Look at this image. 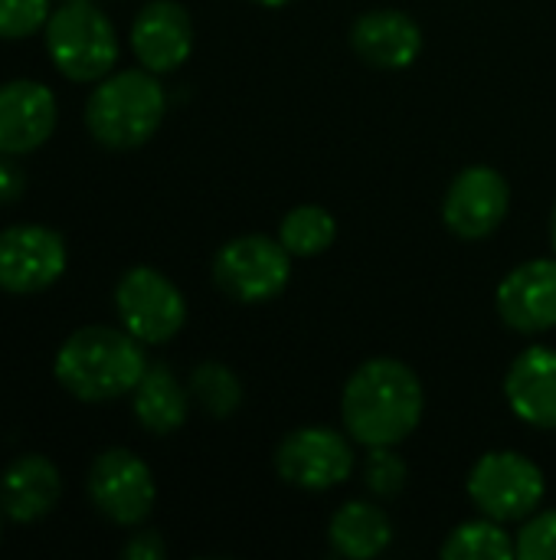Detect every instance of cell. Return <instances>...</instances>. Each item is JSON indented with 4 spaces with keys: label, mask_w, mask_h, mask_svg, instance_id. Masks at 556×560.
I'll list each match as a JSON object with an SVG mask.
<instances>
[{
    "label": "cell",
    "mask_w": 556,
    "mask_h": 560,
    "mask_svg": "<svg viewBox=\"0 0 556 560\" xmlns=\"http://www.w3.org/2000/svg\"><path fill=\"white\" fill-rule=\"evenodd\" d=\"M426 410V394L416 371L397 358L364 361L341 394V420L354 443L400 446L413 436Z\"/></svg>",
    "instance_id": "cell-1"
},
{
    "label": "cell",
    "mask_w": 556,
    "mask_h": 560,
    "mask_svg": "<svg viewBox=\"0 0 556 560\" xmlns=\"http://www.w3.org/2000/svg\"><path fill=\"white\" fill-rule=\"evenodd\" d=\"M56 381L82 404H108L138 387L147 371L141 341L131 331L85 325L56 351Z\"/></svg>",
    "instance_id": "cell-2"
},
{
    "label": "cell",
    "mask_w": 556,
    "mask_h": 560,
    "mask_svg": "<svg viewBox=\"0 0 556 560\" xmlns=\"http://www.w3.org/2000/svg\"><path fill=\"white\" fill-rule=\"evenodd\" d=\"M167 112V95L151 69H121L98 79L85 102L88 135L111 151H131L154 138Z\"/></svg>",
    "instance_id": "cell-3"
},
{
    "label": "cell",
    "mask_w": 556,
    "mask_h": 560,
    "mask_svg": "<svg viewBox=\"0 0 556 560\" xmlns=\"http://www.w3.org/2000/svg\"><path fill=\"white\" fill-rule=\"evenodd\" d=\"M46 52L72 82H98L118 62L111 20L88 0H69L46 20Z\"/></svg>",
    "instance_id": "cell-4"
},
{
    "label": "cell",
    "mask_w": 556,
    "mask_h": 560,
    "mask_svg": "<svg viewBox=\"0 0 556 560\" xmlns=\"http://www.w3.org/2000/svg\"><path fill=\"white\" fill-rule=\"evenodd\" d=\"M292 279V253L262 233L229 240L213 259L216 289L242 305H262L285 292Z\"/></svg>",
    "instance_id": "cell-5"
},
{
    "label": "cell",
    "mask_w": 556,
    "mask_h": 560,
    "mask_svg": "<svg viewBox=\"0 0 556 560\" xmlns=\"http://www.w3.org/2000/svg\"><path fill=\"white\" fill-rule=\"evenodd\" d=\"M547 482L534 459L514 450L485 453L469 472V499L495 522H524L544 502Z\"/></svg>",
    "instance_id": "cell-6"
},
{
    "label": "cell",
    "mask_w": 556,
    "mask_h": 560,
    "mask_svg": "<svg viewBox=\"0 0 556 560\" xmlns=\"http://www.w3.org/2000/svg\"><path fill=\"white\" fill-rule=\"evenodd\" d=\"M115 308L141 345H164L187 325V302L180 289L151 266L128 269L115 285Z\"/></svg>",
    "instance_id": "cell-7"
},
{
    "label": "cell",
    "mask_w": 556,
    "mask_h": 560,
    "mask_svg": "<svg viewBox=\"0 0 556 560\" xmlns=\"http://www.w3.org/2000/svg\"><path fill=\"white\" fill-rule=\"evenodd\" d=\"M275 469L282 482L295 489L328 492L347 482V476L354 472V450L344 433L331 427H301L279 443Z\"/></svg>",
    "instance_id": "cell-8"
},
{
    "label": "cell",
    "mask_w": 556,
    "mask_h": 560,
    "mask_svg": "<svg viewBox=\"0 0 556 560\" xmlns=\"http://www.w3.org/2000/svg\"><path fill=\"white\" fill-rule=\"evenodd\" d=\"M88 499L115 525H141L157 499L154 476L131 450H105L88 469Z\"/></svg>",
    "instance_id": "cell-9"
},
{
    "label": "cell",
    "mask_w": 556,
    "mask_h": 560,
    "mask_svg": "<svg viewBox=\"0 0 556 560\" xmlns=\"http://www.w3.org/2000/svg\"><path fill=\"white\" fill-rule=\"evenodd\" d=\"M69 253L66 240L36 223L0 230V289L10 295H36L59 282Z\"/></svg>",
    "instance_id": "cell-10"
},
{
    "label": "cell",
    "mask_w": 556,
    "mask_h": 560,
    "mask_svg": "<svg viewBox=\"0 0 556 560\" xmlns=\"http://www.w3.org/2000/svg\"><path fill=\"white\" fill-rule=\"evenodd\" d=\"M508 207L511 187L505 174L488 164H472L452 177L442 200V220L462 240H485L505 223Z\"/></svg>",
    "instance_id": "cell-11"
},
{
    "label": "cell",
    "mask_w": 556,
    "mask_h": 560,
    "mask_svg": "<svg viewBox=\"0 0 556 560\" xmlns=\"http://www.w3.org/2000/svg\"><path fill=\"white\" fill-rule=\"evenodd\" d=\"M498 315L518 335H544L556 328V259H531L514 266L498 292Z\"/></svg>",
    "instance_id": "cell-12"
},
{
    "label": "cell",
    "mask_w": 556,
    "mask_h": 560,
    "mask_svg": "<svg viewBox=\"0 0 556 560\" xmlns=\"http://www.w3.org/2000/svg\"><path fill=\"white\" fill-rule=\"evenodd\" d=\"M56 95L33 79L0 85V154H29L56 131Z\"/></svg>",
    "instance_id": "cell-13"
},
{
    "label": "cell",
    "mask_w": 556,
    "mask_h": 560,
    "mask_svg": "<svg viewBox=\"0 0 556 560\" xmlns=\"http://www.w3.org/2000/svg\"><path fill=\"white\" fill-rule=\"evenodd\" d=\"M131 49L154 75L180 69L193 52V23L177 0H154L141 7L131 23Z\"/></svg>",
    "instance_id": "cell-14"
},
{
    "label": "cell",
    "mask_w": 556,
    "mask_h": 560,
    "mask_svg": "<svg viewBox=\"0 0 556 560\" xmlns=\"http://www.w3.org/2000/svg\"><path fill=\"white\" fill-rule=\"evenodd\" d=\"M351 46L374 69L397 72V69H410L419 59L423 30L410 13L380 7V10H367L364 16H357L351 30Z\"/></svg>",
    "instance_id": "cell-15"
},
{
    "label": "cell",
    "mask_w": 556,
    "mask_h": 560,
    "mask_svg": "<svg viewBox=\"0 0 556 560\" xmlns=\"http://www.w3.org/2000/svg\"><path fill=\"white\" fill-rule=\"evenodd\" d=\"M505 400L518 420L537 430H556V351L534 345L514 358L505 377Z\"/></svg>",
    "instance_id": "cell-16"
},
{
    "label": "cell",
    "mask_w": 556,
    "mask_h": 560,
    "mask_svg": "<svg viewBox=\"0 0 556 560\" xmlns=\"http://www.w3.org/2000/svg\"><path fill=\"white\" fill-rule=\"evenodd\" d=\"M62 495L59 469L46 456H20L0 476V512L16 525L46 518Z\"/></svg>",
    "instance_id": "cell-17"
},
{
    "label": "cell",
    "mask_w": 556,
    "mask_h": 560,
    "mask_svg": "<svg viewBox=\"0 0 556 560\" xmlns=\"http://www.w3.org/2000/svg\"><path fill=\"white\" fill-rule=\"evenodd\" d=\"M328 541H331L338 558H380L393 541V522L383 509L357 499V502H347L334 512V518L328 525Z\"/></svg>",
    "instance_id": "cell-18"
},
{
    "label": "cell",
    "mask_w": 556,
    "mask_h": 560,
    "mask_svg": "<svg viewBox=\"0 0 556 560\" xmlns=\"http://www.w3.org/2000/svg\"><path fill=\"white\" fill-rule=\"evenodd\" d=\"M134 394V417L138 423L154 433V436H170L187 423L190 413V394L184 390V384L174 377L170 368L164 364H147L144 377L138 381Z\"/></svg>",
    "instance_id": "cell-19"
},
{
    "label": "cell",
    "mask_w": 556,
    "mask_h": 560,
    "mask_svg": "<svg viewBox=\"0 0 556 560\" xmlns=\"http://www.w3.org/2000/svg\"><path fill=\"white\" fill-rule=\"evenodd\" d=\"M334 240H338V220L324 207L301 203L282 217L279 243L298 259H311V256L328 253L334 246Z\"/></svg>",
    "instance_id": "cell-20"
},
{
    "label": "cell",
    "mask_w": 556,
    "mask_h": 560,
    "mask_svg": "<svg viewBox=\"0 0 556 560\" xmlns=\"http://www.w3.org/2000/svg\"><path fill=\"white\" fill-rule=\"evenodd\" d=\"M446 560H514L518 558V548H514V538L505 532V522H495V518H478V522H465L459 525L442 551Z\"/></svg>",
    "instance_id": "cell-21"
},
{
    "label": "cell",
    "mask_w": 556,
    "mask_h": 560,
    "mask_svg": "<svg viewBox=\"0 0 556 560\" xmlns=\"http://www.w3.org/2000/svg\"><path fill=\"white\" fill-rule=\"evenodd\" d=\"M190 397L203 407V413L223 420L242 407V384L226 364L206 361L190 374Z\"/></svg>",
    "instance_id": "cell-22"
},
{
    "label": "cell",
    "mask_w": 556,
    "mask_h": 560,
    "mask_svg": "<svg viewBox=\"0 0 556 560\" xmlns=\"http://www.w3.org/2000/svg\"><path fill=\"white\" fill-rule=\"evenodd\" d=\"M410 469L403 463V456H397V446H377L370 450L367 463H364V486L377 495V499H393L406 489Z\"/></svg>",
    "instance_id": "cell-23"
},
{
    "label": "cell",
    "mask_w": 556,
    "mask_h": 560,
    "mask_svg": "<svg viewBox=\"0 0 556 560\" xmlns=\"http://www.w3.org/2000/svg\"><path fill=\"white\" fill-rule=\"evenodd\" d=\"M49 0H0V39H26L49 20Z\"/></svg>",
    "instance_id": "cell-24"
},
{
    "label": "cell",
    "mask_w": 556,
    "mask_h": 560,
    "mask_svg": "<svg viewBox=\"0 0 556 560\" xmlns=\"http://www.w3.org/2000/svg\"><path fill=\"white\" fill-rule=\"evenodd\" d=\"M514 548L521 560H556V509L524 518V528L514 535Z\"/></svg>",
    "instance_id": "cell-25"
},
{
    "label": "cell",
    "mask_w": 556,
    "mask_h": 560,
    "mask_svg": "<svg viewBox=\"0 0 556 560\" xmlns=\"http://www.w3.org/2000/svg\"><path fill=\"white\" fill-rule=\"evenodd\" d=\"M164 555H167V548H164L157 532H138L125 545V558L128 560H164Z\"/></svg>",
    "instance_id": "cell-26"
},
{
    "label": "cell",
    "mask_w": 556,
    "mask_h": 560,
    "mask_svg": "<svg viewBox=\"0 0 556 560\" xmlns=\"http://www.w3.org/2000/svg\"><path fill=\"white\" fill-rule=\"evenodd\" d=\"M23 187H26L23 171L10 161V154H0V203H13V200H20Z\"/></svg>",
    "instance_id": "cell-27"
},
{
    "label": "cell",
    "mask_w": 556,
    "mask_h": 560,
    "mask_svg": "<svg viewBox=\"0 0 556 560\" xmlns=\"http://www.w3.org/2000/svg\"><path fill=\"white\" fill-rule=\"evenodd\" d=\"M252 3H259V7H272V10H275V7H288L292 0H252Z\"/></svg>",
    "instance_id": "cell-28"
},
{
    "label": "cell",
    "mask_w": 556,
    "mask_h": 560,
    "mask_svg": "<svg viewBox=\"0 0 556 560\" xmlns=\"http://www.w3.org/2000/svg\"><path fill=\"white\" fill-rule=\"evenodd\" d=\"M551 240H554V249H556V203H554V213H551Z\"/></svg>",
    "instance_id": "cell-29"
},
{
    "label": "cell",
    "mask_w": 556,
    "mask_h": 560,
    "mask_svg": "<svg viewBox=\"0 0 556 560\" xmlns=\"http://www.w3.org/2000/svg\"><path fill=\"white\" fill-rule=\"evenodd\" d=\"M0 541H3V522H0Z\"/></svg>",
    "instance_id": "cell-30"
},
{
    "label": "cell",
    "mask_w": 556,
    "mask_h": 560,
    "mask_svg": "<svg viewBox=\"0 0 556 560\" xmlns=\"http://www.w3.org/2000/svg\"><path fill=\"white\" fill-rule=\"evenodd\" d=\"M62 3H69V0H62Z\"/></svg>",
    "instance_id": "cell-31"
}]
</instances>
